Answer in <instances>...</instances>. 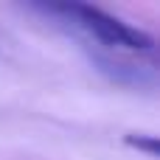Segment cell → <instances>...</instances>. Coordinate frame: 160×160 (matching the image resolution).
Here are the masks:
<instances>
[{
  "instance_id": "1",
  "label": "cell",
  "mask_w": 160,
  "mask_h": 160,
  "mask_svg": "<svg viewBox=\"0 0 160 160\" xmlns=\"http://www.w3.org/2000/svg\"><path fill=\"white\" fill-rule=\"evenodd\" d=\"M45 14H59L68 22H73L79 31H84L87 37H93L96 42H101L104 48H118V51H129V53H155V37L96 8V6H84V3H62V6H39Z\"/></svg>"
},
{
  "instance_id": "2",
  "label": "cell",
  "mask_w": 160,
  "mask_h": 160,
  "mask_svg": "<svg viewBox=\"0 0 160 160\" xmlns=\"http://www.w3.org/2000/svg\"><path fill=\"white\" fill-rule=\"evenodd\" d=\"M124 143H127L129 149L143 152L146 158H158V149H160L155 135H127V138H124Z\"/></svg>"
}]
</instances>
